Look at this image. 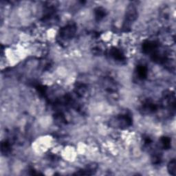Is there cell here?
I'll list each match as a JSON object with an SVG mask.
<instances>
[{"label": "cell", "mask_w": 176, "mask_h": 176, "mask_svg": "<svg viewBox=\"0 0 176 176\" xmlns=\"http://www.w3.org/2000/svg\"><path fill=\"white\" fill-rule=\"evenodd\" d=\"M167 169H168V171L169 173L172 175H175V160H171V161L169 162L168 167H167Z\"/></svg>", "instance_id": "obj_1"}]
</instances>
